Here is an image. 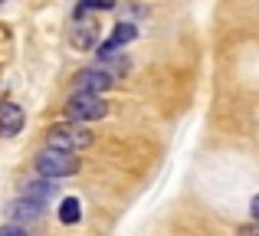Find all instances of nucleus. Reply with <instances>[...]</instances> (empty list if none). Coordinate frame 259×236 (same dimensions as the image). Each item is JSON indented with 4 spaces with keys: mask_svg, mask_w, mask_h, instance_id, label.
Returning a JSON list of instances; mask_svg holds the SVG:
<instances>
[{
    "mask_svg": "<svg viewBox=\"0 0 259 236\" xmlns=\"http://www.w3.org/2000/svg\"><path fill=\"white\" fill-rule=\"evenodd\" d=\"M92 131L82 125V121H59V125L50 128V134H46V148H59V151H85V148H92Z\"/></svg>",
    "mask_w": 259,
    "mask_h": 236,
    "instance_id": "obj_1",
    "label": "nucleus"
},
{
    "mask_svg": "<svg viewBox=\"0 0 259 236\" xmlns=\"http://www.w3.org/2000/svg\"><path fill=\"white\" fill-rule=\"evenodd\" d=\"M36 171L43 174V177L56 180V177H72V174H79V158L72 151H59V148H46V151H39L36 158Z\"/></svg>",
    "mask_w": 259,
    "mask_h": 236,
    "instance_id": "obj_2",
    "label": "nucleus"
},
{
    "mask_svg": "<svg viewBox=\"0 0 259 236\" xmlns=\"http://www.w3.org/2000/svg\"><path fill=\"white\" fill-rule=\"evenodd\" d=\"M108 115V102L99 92H76L66 102V118L69 121H99Z\"/></svg>",
    "mask_w": 259,
    "mask_h": 236,
    "instance_id": "obj_3",
    "label": "nucleus"
},
{
    "mask_svg": "<svg viewBox=\"0 0 259 236\" xmlns=\"http://www.w3.org/2000/svg\"><path fill=\"white\" fill-rule=\"evenodd\" d=\"M72 85H76V92H105V89H112L115 85V79L108 76L102 66H89V69H79L76 72V79H72Z\"/></svg>",
    "mask_w": 259,
    "mask_h": 236,
    "instance_id": "obj_4",
    "label": "nucleus"
},
{
    "mask_svg": "<svg viewBox=\"0 0 259 236\" xmlns=\"http://www.w3.org/2000/svg\"><path fill=\"white\" fill-rule=\"evenodd\" d=\"M72 46L76 50H82V53H89V50H95L99 46V23L95 20H89L82 10H79V17L72 20Z\"/></svg>",
    "mask_w": 259,
    "mask_h": 236,
    "instance_id": "obj_5",
    "label": "nucleus"
},
{
    "mask_svg": "<svg viewBox=\"0 0 259 236\" xmlns=\"http://www.w3.org/2000/svg\"><path fill=\"white\" fill-rule=\"evenodd\" d=\"M23 121H26V115L17 102H0V134H4V138L17 134L20 128H23Z\"/></svg>",
    "mask_w": 259,
    "mask_h": 236,
    "instance_id": "obj_6",
    "label": "nucleus"
},
{
    "mask_svg": "<svg viewBox=\"0 0 259 236\" xmlns=\"http://www.w3.org/2000/svg\"><path fill=\"white\" fill-rule=\"evenodd\" d=\"M135 36H138V26H135V23H118L112 36H108L105 43H99V56H105V53H118L121 46H128Z\"/></svg>",
    "mask_w": 259,
    "mask_h": 236,
    "instance_id": "obj_7",
    "label": "nucleus"
},
{
    "mask_svg": "<svg viewBox=\"0 0 259 236\" xmlns=\"http://www.w3.org/2000/svg\"><path fill=\"white\" fill-rule=\"evenodd\" d=\"M39 210L43 207L39 204H33V200H26V197H20V200H13L10 204V217H13V223L17 226H23V223H33V220H39Z\"/></svg>",
    "mask_w": 259,
    "mask_h": 236,
    "instance_id": "obj_8",
    "label": "nucleus"
},
{
    "mask_svg": "<svg viewBox=\"0 0 259 236\" xmlns=\"http://www.w3.org/2000/svg\"><path fill=\"white\" fill-rule=\"evenodd\" d=\"M53 194H56V184H50V177H39V180H30V184L23 187L20 197H26V200H33V204L46 207V200H50Z\"/></svg>",
    "mask_w": 259,
    "mask_h": 236,
    "instance_id": "obj_9",
    "label": "nucleus"
},
{
    "mask_svg": "<svg viewBox=\"0 0 259 236\" xmlns=\"http://www.w3.org/2000/svg\"><path fill=\"white\" fill-rule=\"evenodd\" d=\"M79 217H82V210H79V200H76V197L63 200V207H59V220H63V223H79Z\"/></svg>",
    "mask_w": 259,
    "mask_h": 236,
    "instance_id": "obj_10",
    "label": "nucleus"
},
{
    "mask_svg": "<svg viewBox=\"0 0 259 236\" xmlns=\"http://www.w3.org/2000/svg\"><path fill=\"white\" fill-rule=\"evenodd\" d=\"M115 0H82V10H112Z\"/></svg>",
    "mask_w": 259,
    "mask_h": 236,
    "instance_id": "obj_11",
    "label": "nucleus"
},
{
    "mask_svg": "<svg viewBox=\"0 0 259 236\" xmlns=\"http://www.w3.org/2000/svg\"><path fill=\"white\" fill-rule=\"evenodd\" d=\"M0 236H26V230L17 226V223H10V226H0Z\"/></svg>",
    "mask_w": 259,
    "mask_h": 236,
    "instance_id": "obj_12",
    "label": "nucleus"
},
{
    "mask_svg": "<svg viewBox=\"0 0 259 236\" xmlns=\"http://www.w3.org/2000/svg\"><path fill=\"white\" fill-rule=\"evenodd\" d=\"M249 213H253V220H256V223H259V194H256V197H253V204H249Z\"/></svg>",
    "mask_w": 259,
    "mask_h": 236,
    "instance_id": "obj_13",
    "label": "nucleus"
},
{
    "mask_svg": "<svg viewBox=\"0 0 259 236\" xmlns=\"http://www.w3.org/2000/svg\"><path fill=\"white\" fill-rule=\"evenodd\" d=\"M240 236H259V226H243Z\"/></svg>",
    "mask_w": 259,
    "mask_h": 236,
    "instance_id": "obj_14",
    "label": "nucleus"
}]
</instances>
